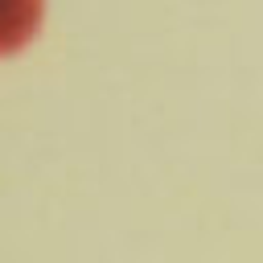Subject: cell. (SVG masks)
Listing matches in <instances>:
<instances>
[{"instance_id": "6da1fadb", "label": "cell", "mask_w": 263, "mask_h": 263, "mask_svg": "<svg viewBox=\"0 0 263 263\" xmlns=\"http://www.w3.org/2000/svg\"><path fill=\"white\" fill-rule=\"evenodd\" d=\"M37 4L29 0H0V49H16L37 29Z\"/></svg>"}]
</instances>
